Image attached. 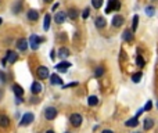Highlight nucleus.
Instances as JSON below:
<instances>
[{"label":"nucleus","instance_id":"nucleus-1","mask_svg":"<svg viewBox=\"0 0 158 133\" xmlns=\"http://www.w3.org/2000/svg\"><path fill=\"white\" fill-rule=\"evenodd\" d=\"M121 8V3H119V0H108V6L105 8V13L110 14L111 11H118Z\"/></svg>","mask_w":158,"mask_h":133},{"label":"nucleus","instance_id":"nucleus-2","mask_svg":"<svg viewBox=\"0 0 158 133\" xmlns=\"http://www.w3.org/2000/svg\"><path fill=\"white\" fill-rule=\"evenodd\" d=\"M43 42V38H39V36L36 35H32L31 38H29V44H31V47H32L33 50H38L39 49V44Z\"/></svg>","mask_w":158,"mask_h":133},{"label":"nucleus","instance_id":"nucleus-3","mask_svg":"<svg viewBox=\"0 0 158 133\" xmlns=\"http://www.w3.org/2000/svg\"><path fill=\"white\" fill-rule=\"evenodd\" d=\"M33 119H35V116H33V114H31V112H28V114H24L21 118V122H20V125L21 126H28L31 125V123L33 122Z\"/></svg>","mask_w":158,"mask_h":133},{"label":"nucleus","instance_id":"nucleus-4","mask_svg":"<svg viewBox=\"0 0 158 133\" xmlns=\"http://www.w3.org/2000/svg\"><path fill=\"white\" fill-rule=\"evenodd\" d=\"M56 116H57V110L54 107H49L44 110V118H46L47 121H53Z\"/></svg>","mask_w":158,"mask_h":133},{"label":"nucleus","instance_id":"nucleus-5","mask_svg":"<svg viewBox=\"0 0 158 133\" xmlns=\"http://www.w3.org/2000/svg\"><path fill=\"white\" fill-rule=\"evenodd\" d=\"M69 122H71V125L74 128H79V126L82 125V116L79 115V114H72L69 116Z\"/></svg>","mask_w":158,"mask_h":133},{"label":"nucleus","instance_id":"nucleus-6","mask_svg":"<svg viewBox=\"0 0 158 133\" xmlns=\"http://www.w3.org/2000/svg\"><path fill=\"white\" fill-rule=\"evenodd\" d=\"M36 74L39 76V79H46V78H49V69H47V67H43V65L38 68Z\"/></svg>","mask_w":158,"mask_h":133},{"label":"nucleus","instance_id":"nucleus-7","mask_svg":"<svg viewBox=\"0 0 158 133\" xmlns=\"http://www.w3.org/2000/svg\"><path fill=\"white\" fill-rule=\"evenodd\" d=\"M11 89H13V92H14V94L17 96L18 98H21L22 96H24V89H22L20 85H17V83H14L13 86H11Z\"/></svg>","mask_w":158,"mask_h":133},{"label":"nucleus","instance_id":"nucleus-8","mask_svg":"<svg viewBox=\"0 0 158 133\" xmlns=\"http://www.w3.org/2000/svg\"><path fill=\"white\" fill-rule=\"evenodd\" d=\"M69 67H71V64H69V62L62 61V62H60V64L56 65V69H57V71H60V72H67Z\"/></svg>","mask_w":158,"mask_h":133},{"label":"nucleus","instance_id":"nucleus-9","mask_svg":"<svg viewBox=\"0 0 158 133\" xmlns=\"http://www.w3.org/2000/svg\"><path fill=\"white\" fill-rule=\"evenodd\" d=\"M65 18H67V13H64V11H58L57 14H56V17H54V21L57 22V24H62V22L65 21Z\"/></svg>","mask_w":158,"mask_h":133},{"label":"nucleus","instance_id":"nucleus-10","mask_svg":"<svg viewBox=\"0 0 158 133\" xmlns=\"http://www.w3.org/2000/svg\"><path fill=\"white\" fill-rule=\"evenodd\" d=\"M17 47H18V50L25 51L26 49H28V42H26L25 39H18V42H17Z\"/></svg>","mask_w":158,"mask_h":133},{"label":"nucleus","instance_id":"nucleus-11","mask_svg":"<svg viewBox=\"0 0 158 133\" xmlns=\"http://www.w3.org/2000/svg\"><path fill=\"white\" fill-rule=\"evenodd\" d=\"M17 58H18V56H17L15 51H7V57H6V60H7L10 64H13V62L17 61Z\"/></svg>","mask_w":158,"mask_h":133},{"label":"nucleus","instance_id":"nucleus-12","mask_svg":"<svg viewBox=\"0 0 158 133\" xmlns=\"http://www.w3.org/2000/svg\"><path fill=\"white\" fill-rule=\"evenodd\" d=\"M31 92H32L33 94H39L40 92H42V85H40L39 82H33L32 86H31Z\"/></svg>","mask_w":158,"mask_h":133},{"label":"nucleus","instance_id":"nucleus-13","mask_svg":"<svg viewBox=\"0 0 158 133\" xmlns=\"http://www.w3.org/2000/svg\"><path fill=\"white\" fill-rule=\"evenodd\" d=\"M122 24H123V17L122 15H115V17L112 18V25L118 28V26H121Z\"/></svg>","mask_w":158,"mask_h":133},{"label":"nucleus","instance_id":"nucleus-14","mask_svg":"<svg viewBox=\"0 0 158 133\" xmlns=\"http://www.w3.org/2000/svg\"><path fill=\"white\" fill-rule=\"evenodd\" d=\"M8 125H10V119H8V116L0 114V126H2V128H7Z\"/></svg>","mask_w":158,"mask_h":133},{"label":"nucleus","instance_id":"nucleus-15","mask_svg":"<svg viewBox=\"0 0 158 133\" xmlns=\"http://www.w3.org/2000/svg\"><path fill=\"white\" fill-rule=\"evenodd\" d=\"M50 83L51 85H62V79L57 75V74H54V75L50 76Z\"/></svg>","mask_w":158,"mask_h":133},{"label":"nucleus","instance_id":"nucleus-16","mask_svg":"<svg viewBox=\"0 0 158 133\" xmlns=\"http://www.w3.org/2000/svg\"><path fill=\"white\" fill-rule=\"evenodd\" d=\"M39 18V13L36 10H29L28 11V20L29 21H36Z\"/></svg>","mask_w":158,"mask_h":133},{"label":"nucleus","instance_id":"nucleus-17","mask_svg":"<svg viewBox=\"0 0 158 133\" xmlns=\"http://www.w3.org/2000/svg\"><path fill=\"white\" fill-rule=\"evenodd\" d=\"M67 15H68L71 20H76V18L79 17V11L75 10V8H69L68 13H67Z\"/></svg>","mask_w":158,"mask_h":133},{"label":"nucleus","instance_id":"nucleus-18","mask_svg":"<svg viewBox=\"0 0 158 133\" xmlns=\"http://www.w3.org/2000/svg\"><path fill=\"white\" fill-rule=\"evenodd\" d=\"M122 39L125 40V42H130V40L133 39V33H132V31L126 29L125 32H123V35H122Z\"/></svg>","mask_w":158,"mask_h":133},{"label":"nucleus","instance_id":"nucleus-19","mask_svg":"<svg viewBox=\"0 0 158 133\" xmlns=\"http://www.w3.org/2000/svg\"><path fill=\"white\" fill-rule=\"evenodd\" d=\"M50 21H51L50 14H46L44 15V22H43V29L44 31H49V28H50Z\"/></svg>","mask_w":158,"mask_h":133},{"label":"nucleus","instance_id":"nucleus-20","mask_svg":"<svg viewBox=\"0 0 158 133\" xmlns=\"http://www.w3.org/2000/svg\"><path fill=\"white\" fill-rule=\"evenodd\" d=\"M68 56H69V50L67 47H61V49L58 50V57L65 58V57H68Z\"/></svg>","mask_w":158,"mask_h":133},{"label":"nucleus","instance_id":"nucleus-21","mask_svg":"<svg viewBox=\"0 0 158 133\" xmlns=\"http://www.w3.org/2000/svg\"><path fill=\"white\" fill-rule=\"evenodd\" d=\"M96 26L99 29L100 28H104L105 26V20L103 17H99V18H96Z\"/></svg>","mask_w":158,"mask_h":133},{"label":"nucleus","instance_id":"nucleus-22","mask_svg":"<svg viewBox=\"0 0 158 133\" xmlns=\"http://www.w3.org/2000/svg\"><path fill=\"white\" fill-rule=\"evenodd\" d=\"M143 126H144V129H146V130H150L151 128L154 126V121H153V119H146Z\"/></svg>","mask_w":158,"mask_h":133},{"label":"nucleus","instance_id":"nucleus-23","mask_svg":"<svg viewBox=\"0 0 158 133\" xmlns=\"http://www.w3.org/2000/svg\"><path fill=\"white\" fill-rule=\"evenodd\" d=\"M137 123H139L137 116H135V118H130L129 121L126 122V126H128V128H132V126H137Z\"/></svg>","mask_w":158,"mask_h":133},{"label":"nucleus","instance_id":"nucleus-24","mask_svg":"<svg viewBox=\"0 0 158 133\" xmlns=\"http://www.w3.org/2000/svg\"><path fill=\"white\" fill-rule=\"evenodd\" d=\"M137 24H139V15H135V17H133V24H132V31L133 32H136Z\"/></svg>","mask_w":158,"mask_h":133},{"label":"nucleus","instance_id":"nucleus-25","mask_svg":"<svg viewBox=\"0 0 158 133\" xmlns=\"http://www.w3.org/2000/svg\"><path fill=\"white\" fill-rule=\"evenodd\" d=\"M141 76H143V74H141V72H137V74H135V75L132 76V80L135 83H139L140 82V79H141Z\"/></svg>","mask_w":158,"mask_h":133},{"label":"nucleus","instance_id":"nucleus-26","mask_svg":"<svg viewBox=\"0 0 158 133\" xmlns=\"http://www.w3.org/2000/svg\"><path fill=\"white\" fill-rule=\"evenodd\" d=\"M87 101H89V105H97V103H99V98H97L96 96H90V97L87 98Z\"/></svg>","mask_w":158,"mask_h":133},{"label":"nucleus","instance_id":"nucleus-27","mask_svg":"<svg viewBox=\"0 0 158 133\" xmlns=\"http://www.w3.org/2000/svg\"><path fill=\"white\" fill-rule=\"evenodd\" d=\"M92 4L94 8H100L103 6V0H92Z\"/></svg>","mask_w":158,"mask_h":133},{"label":"nucleus","instance_id":"nucleus-28","mask_svg":"<svg viewBox=\"0 0 158 133\" xmlns=\"http://www.w3.org/2000/svg\"><path fill=\"white\" fill-rule=\"evenodd\" d=\"M136 62H137V65H139L140 68H143V67H144V64H146L141 56H137V57H136Z\"/></svg>","mask_w":158,"mask_h":133},{"label":"nucleus","instance_id":"nucleus-29","mask_svg":"<svg viewBox=\"0 0 158 133\" xmlns=\"http://www.w3.org/2000/svg\"><path fill=\"white\" fill-rule=\"evenodd\" d=\"M103 74H104V68H103V67H99V68L96 69V78H100Z\"/></svg>","mask_w":158,"mask_h":133},{"label":"nucleus","instance_id":"nucleus-30","mask_svg":"<svg viewBox=\"0 0 158 133\" xmlns=\"http://www.w3.org/2000/svg\"><path fill=\"white\" fill-rule=\"evenodd\" d=\"M13 11H14L15 14H18V13H20V11H21V3H20V2H18V3L15 4L14 7H13Z\"/></svg>","mask_w":158,"mask_h":133},{"label":"nucleus","instance_id":"nucleus-31","mask_svg":"<svg viewBox=\"0 0 158 133\" xmlns=\"http://www.w3.org/2000/svg\"><path fill=\"white\" fill-rule=\"evenodd\" d=\"M89 8H86V10H83V13H82V18H83V20H86V18L87 17H89Z\"/></svg>","mask_w":158,"mask_h":133},{"label":"nucleus","instance_id":"nucleus-32","mask_svg":"<svg viewBox=\"0 0 158 133\" xmlns=\"http://www.w3.org/2000/svg\"><path fill=\"white\" fill-rule=\"evenodd\" d=\"M151 107H153V103H151V101H147V104H146L144 110H146V111H150V110H151Z\"/></svg>","mask_w":158,"mask_h":133},{"label":"nucleus","instance_id":"nucleus-33","mask_svg":"<svg viewBox=\"0 0 158 133\" xmlns=\"http://www.w3.org/2000/svg\"><path fill=\"white\" fill-rule=\"evenodd\" d=\"M146 11H147L148 15H153V14H154V7H147V8H146Z\"/></svg>","mask_w":158,"mask_h":133},{"label":"nucleus","instance_id":"nucleus-34","mask_svg":"<svg viewBox=\"0 0 158 133\" xmlns=\"http://www.w3.org/2000/svg\"><path fill=\"white\" fill-rule=\"evenodd\" d=\"M78 86V83L74 82V83H69V85H67V86H62V89H68V87H75Z\"/></svg>","mask_w":158,"mask_h":133},{"label":"nucleus","instance_id":"nucleus-35","mask_svg":"<svg viewBox=\"0 0 158 133\" xmlns=\"http://www.w3.org/2000/svg\"><path fill=\"white\" fill-rule=\"evenodd\" d=\"M101 133H114V132H112V130H110V129H105V130H103Z\"/></svg>","mask_w":158,"mask_h":133},{"label":"nucleus","instance_id":"nucleus-36","mask_svg":"<svg viewBox=\"0 0 158 133\" xmlns=\"http://www.w3.org/2000/svg\"><path fill=\"white\" fill-rule=\"evenodd\" d=\"M51 56H50V57H51V60H54V57H56V56H54V50H51Z\"/></svg>","mask_w":158,"mask_h":133},{"label":"nucleus","instance_id":"nucleus-37","mask_svg":"<svg viewBox=\"0 0 158 133\" xmlns=\"http://www.w3.org/2000/svg\"><path fill=\"white\" fill-rule=\"evenodd\" d=\"M43 2H46V3H51L53 0H43Z\"/></svg>","mask_w":158,"mask_h":133},{"label":"nucleus","instance_id":"nucleus-38","mask_svg":"<svg viewBox=\"0 0 158 133\" xmlns=\"http://www.w3.org/2000/svg\"><path fill=\"white\" fill-rule=\"evenodd\" d=\"M46 133H54V132H53V130H47Z\"/></svg>","mask_w":158,"mask_h":133},{"label":"nucleus","instance_id":"nucleus-39","mask_svg":"<svg viewBox=\"0 0 158 133\" xmlns=\"http://www.w3.org/2000/svg\"><path fill=\"white\" fill-rule=\"evenodd\" d=\"M2 22H3V20H2V18H0V24H2Z\"/></svg>","mask_w":158,"mask_h":133},{"label":"nucleus","instance_id":"nucleus-40","mask_svg":"<svg viewBox=\"0 0 158 133\" xmlns=\"http://www.w3.org/2000/svg\"><path fill=\"white\" fill-rule=\"evenodd\" d=\"M157 108H158V101H157Z\"/></svg>","mask_w":158,"mask_h":133},{"label":"nucleus","instance_id":"nucleus-41","mask_svg":"<svg viewBox=\"0 0 158 133\" xmlns=\"http://www.w3.org/2000/svg\"><path fill=\"white\" fill-rule=\"evenodd\" d=\"M135 133H140V132H135Z\"/></svg>","mask_w":158,"mask_h":133},{"label":"nucleus","instance_id":"nucleus-42","mask_svg":"<svg viewBox=\"0 0 158 133\" xmlns=\"http://www.w3.org/2000/svg\"><path fill=\"white\" fill-rule=\"evenodd\" d=\"M65 133H69V132H65Z\"/></svg>","mask_w":158,"mask_h":133}]
</instances>
